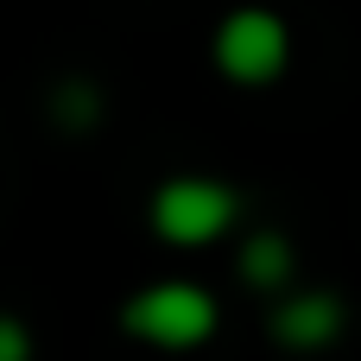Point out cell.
<instances>
[{"label": "cell", "instance_id": "7", "mask_svg": "<svg viewBox=\"0 0 361 361\" xmlns=\"http://www.w3.org/2000/svg\"><path fill=\"white\" fill-rule=\"evenodd\" d=\"M25 355H32V330L0 311V361H25Z\"/></svg>", "mask_w": 361, "mask_h": 361}, {"label": "cell", "instance_id": "1", "mask_svg": "<svg viewBox=\"0 0 361 361\" xmlns=\"http://www.w3.org/2000/svg\"><path fill=\"white\" fill-rule=\"evenodd\" d=\"M121 330L146 349H197L216 336V298L190 279H159L121 305Z\"/></svg>", "mask_w": 361, "mask_h": 361}, {"label": "cell", "instance_id": "4", "mask_svg": "<svg viewBox=\"0 0 361 361\" xmlns=\"http://www.w3.org/2000/svg\"><path fill=\"white\" fill-rule=\"evenodd\" d=\"M343 324H349V311H343L336 292H292V298H279V305L267 311V336H273L279 349H298V355L330 349V343L343 336Z\"/></svg>", "mask_w": 361, "mask_h": 361}, {"label": "cell", "instance_id": "5", "mask_svg": "<svg viewBox=\"0 0 361 361\" xmlns=\"http://www.w3.org/2000/svg\"><path fill=\"white\" fill-rule=\"evenodd\" d=\"M292 273H298V254H292L286 235H254V241L241 247V279H247L254 292H279Z\"/></svg>", "mask_w": 361, "mask_h": 361}, {"label": "cell", "instance_id": "6", "mask_svg": "<svg viewBox=\"0 0 361 361\" xmlns=\"http://www.w3.org/2000/svg\"><path fill=\"white\" fill-rule=\"evenodd\" d=\"M57 121H63V127H89V121H95V95H89L82 82H63V89H57Z\"/></svg>", "mask_w": 361, "mask_h": 361}, {"label": "cell", "instance_id": "3", "mask_svg": "<svg viewBox=\"0 0 361 361\" xmlns=\"http://www.w3.org/2000/svg\"><path fill=\"white\" fill-rule=\"evenodd\" d=\"M216 70L241 89H260L273 82L286 63H292V25L267 6H235L222 25H216V44H209Z\"/></svg>", "mask_w": 361, "mask_h": 361}, {"label": "cell", "instance_id": "2", "mask_svg": "<svg viewBox=\"0 0 361 361\" xmlns=\"http://www.w3.org/2000/svg\"><path fill=\"white\" fill-rule=\"evenodd\" d=\"M241 216L235 184L222 178H165L152 190V235H165L171 247H209L216 235H228V222Z\"/></svg>", "mask_w": 361, "mask_h": 361}]
</instances>
